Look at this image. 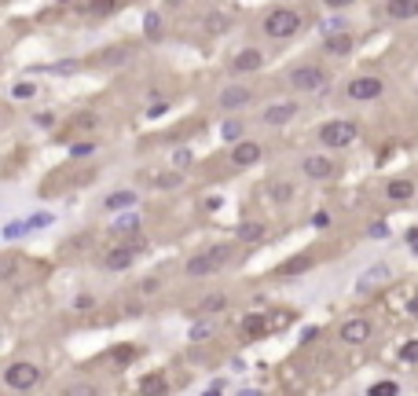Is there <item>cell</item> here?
Here are the masks:
<instances>
[{
  "label": "cell",
  "mask_w": 418,
  "mask_h": 396,
  "mask_svg": "<svg viewBox=\"0 0 418 396\" xmlns=\"http://www.w3.org/2000/svg\"><path fill=\"white\" fill-rule=\"evenodd\" d=\"M184 184V176L180 173H169V176H154V187H162V191H173V187H180Z\"/></svg>",
  "instance_id": "34"
},
{
  "label": "cell",
  "mask_w": 418,
  "mask_h": 396,
  "mask_svg": "<svg viewBox=\"0 0 418 396\" xmlns=\"http://www.w3.org/2000/svg\"><path fill=\"white\" fill-rule=\"evenodd\" d=\"M374 334V323L371 319H363V316H352V319H345L342 323V330H337V338H342L345 345H363Z\"/></svg>",
  "instance_id": "6"
},
{
  "label": "cell",
  "mask_w": 418,
  "mask_h": 396,
  "mask_svg": "<svg viewBox=\"0 0 418 396\" xmlns=\"http://www.w3.org/2000/svg\"><path fill=\"white\" fill-rule=\"evenodd\" d=\"M239 239L242 242H260V239H265V224H260V221H242L239 224Z\"/></svg>",
  "instance_id": "22"
},
{
  "label": "cell",
  "mask_w": 418,
  "mask_h": 396,
  "mask_svg": "<svg viewBox=\"0 0 418 396\" xmlns=\"http://www.w3.org/2000/svg\"><path fill=\"white\" fill-rule=\"evenodd\" d=\"M206 257H209V264H213V268H220V264L231 261V246H213V250H206Z\"/></svg>",
  "instance_id": "27"
},
{
  "label": "cell",
  "mask_w": 418,
  "mask_h": 396,
  "mask_svg": "<svg viewBox=\"0 0 418 396\" xmlns=\"http://www.w3.org/2000/svg\"><path fill=\"white\" fill-rule=\"evenodd\" d=\"M228 309V293H206V298L199 301V312L202 316H217Z\"/></svg>",
  "instance_id": "20"
},
{
  "label": "cell",
  "mask_w": 418,
  "mask_h": 396,
  "mask_svg": "<svg viewBox=\"0 0 418 396\" xmlns=\"http://www.w3.org/2000/svg\"><path fill=\"white\" fill-rule=\"evenodd\" d=\"M33 121L41 125V129H51V125H56V114H48V110H44V114H37Z\"/></svg>",
  "instance_id": "43"
},
{
  "label": "cell",
  "mask_w": 418,
  "mask_h": 396,
  "mask_svg": "<svg viewBox=\"0 0 418 396\" xmlns=\"http://www.w3.org/2000/svg\"><path fill=\"white\" fill-rule=\"evenodd\" d=\"M206 30L209 33H228L231 26H228V15H209L206 19Z\"/></svg>",
  "instance_id": "35"
},
{
  "label": "cell",
  "mask_w": 418,
  "mask_h": 396,
  "mask_svg": "<svg viewBox=\"0 0 418 396\" xmlns=\"http://www.w3.org/2000/svg\"><path fill=\"white\" fill-rule=\"evenodd\" d=\"M220 136H224L228 144H239V139H242V125L239 121H224V125H220Z\"/></svg>",
  "instance_id": "33"
},
{
  "label": "cell",
  "mask_w": 418,
  "mask_h": 396,
  "mask_svg": "<svg viewBox=\"0 0 418 396\" xmlns=\"http://www.w3.org/2000/svg\"><path fill=\"white\" fill-rule=\"evenodd\" d=\"M213 334V323H199V327H191V341H202Z\"/></svg>",
  "instance_id": "40"
},
{
  "label": "cell",
  "mask_w": 418,
  "mask_h": 396,
  "mask_svg": "<svg viewBox=\"0 0 418 396\" xmlns=\"http://www.w3.org/2000/svg\"><path fill=\"white\" fill-rule=\"evenodd\" d=\"M396 356H400L403 363H418V338H411V341H403Z\"/></svg>",
  "instance_id": "30"
},
{
  "label": "cell",
  "mask_w": 418,
  "mask_h": 396,
  "mask_svg": "<svg viewBox=\"0 0 418 396\" xmlns=\"http://www.w3.org/2000/svg\"><path fill=\"white\" fill-rule=\"evenodd\" d=\"M385 195H389V202H411L415 198V184L411 180H389Z\"/></svg>",
  "instance_id": "19"
},
{
  "label": "cell",
  "mask_w": 418,
  "mask_h": 396,
  "mask_svg": "<svg viewBox=\"0 0 418 396\" xmlns=\"http://www.w3.org/2000/svg\"><path fill=\"white\" fill-rule=\"evenodd\" d=\"M297 30H301V15L294 8H271L265 15V33L271 41H290Z\"/></svg>",
  "instance_id": "2"
},
{
  "label": "cell",
  "mask_w": 418,
  "mask_h": 396,
  "mask_svg": "<svg viewBox=\"0 0 418 396\" xmlns=\"http://www.w3.org/2000/svg\"><path fill=\"white\" fill-rule=\"evenodd\" d=\"M297 114V103H290V99H286V103H271V107H265V114H260V118H265V125H286Z\"/></svg>",
  "instance_id": "12"
},
{
  "label": "cell",
  "mask_w": 418,
  "mask_h": 396,
  "mask_svg": "<svg viewBox=\"0 0 418 396\" xmlns=\"http://www.w3.org/2000/svg\"><path fill=\"white\" fill-rule=\"evenodd\" d=\"M56 216L51 213H37V216H26V232H33V227H48Z\"/></svg>",
  "instance_id": "38"
},
{
  "label": "cell",
  "mask_w": 418,
  "mask_h": 396,
  "mask_svg": "<svg viewBox=\"0 0 418 396\" xmlns=\"http://www.w3.org/2000/svg\"><path fill=\"white\" fill-rule=\"evenodd\" d=\"M133 261H136V253L128 246H114V250L103 253V268H107V272H125V268H133Z\"/></svg>",
  "instance_id": "10"
},
{
  "label": "cell",
  "mask_w": 418,
  "mask_h": 396,
  "mask_svg": "<svg viewBox=\"0 0 418 396\" xmlns=\"http://www.w3.org/2000/svg\"><path fill=\"white\" fill-rule=\"evenodd\" d=\"M62 396H99V386H92V381H74Z\"/></svg>",
  "instance_id": "28"
},
{
  "label": "cell",
  "mask_w": 418,
  "mask_h": 396,
  "mask_svg": "<svg viewBox=\"0 0 418 396\" xmlns=\"http://www.w3.org/2000/svg\"><path fill=\"white\" fill-rule=\"evenodd\" d=\"M268 195H271V202L286 206V202L294 198V187H290V184H271V187H268Z\"/></svg>",
  "instance_id": "26"
},
{
  "label": "cell",
  "mask_w": 418,
  "mask_h": 396,
  "mask_svg": "<svg viewBox=\"0 0 418 396\" xmlns=\"http://www.w3.org/2000/svg\"><path fill=\"white\" fill-rule=\"evenodd\" d=\"M92 304H96V298H92V293H77V301H74V309H92Z\"/></svg>",
  "instance_id": "42"
},
{
  "label": "cell",
  "mask_w": 418,
  "mask_h": 396,
  "mask_svg": "<svg viewBox=\"0 0 418 396\" xmlns=\"http://www.w3.org/2000/svg\"><path fill=\"white\" fill-rule=\"evenodd\" d=\"M260 67H265V52H260V48H242V52H235V59H231L235 74H257Z\"/></svg>",
  "instance_id": "9"
},
{
  "label": "cell",
  "mask_w": 418,
  "mask_h": 396,
  "mask_svg": "<svg viewBox=\"0 0 418 396\" xmlns=\"http://www.w3.org/2000/svg\"><path fill=\"white\" fill-rule=\"evenodd\" d=\"M268 330H271V327H268V316H257V312H253V316L242 319V334H246V338H265Z\"/></svg>",
  "instance_id": "18"
},
{
  "label": "cell",
  "mask_w": 418,
  "mask_h": 396,
  "mask_svg": "<svg viewBox=\"0 0 418 396\" xmlns=\"http://www.w3.org/2000/svg\"><path fill=\"white\" fill-rule=\"evenodd\" d=\"M396 393H400V389H396V381H393V378H385V381H374L367 396H396Z\"/></svg>",
  "instance_id": "31"
},
{
  "label": "cell",
  "mask_w": 418,
  "mask_h": 396,
  "mask_svg": "<svg viewBox=\"0 0 418 396\" xmlns=\"http://www.w3.org/2000/svg\"><path fill=\"white\" fill-rule=\"evenodd\" d=\"M165 393H169L165 375H143L140 378V396H165Z\"/></svg>",
  "instance_id": "17"
},
{
  "label": "cell",
  "mask_w": 418,
  "mask_h": 396,
  "mask_svg": "<svg viewBox=\"0 0 418 396\" xmlns=\"http://www.w3.org/2000/svg\"><path fill=\"white\" fill-rule=\"evenodd\" d=\"M114 232H122V235H125V232H140V216H136V213H133V216H122V221L114 224Z\"/></svg>",
  "instance_id": "39"
},
{
  "label": "cell",
  "mask_w": 418,
  "mask_h": 396,
  "mask_svg": "<svg viewBox=\"0 0 418 396\" xmlns=\"http://www.w3.org/2000/svg\"><path fill=\"white\" fill-rule=\"evenodd\" d=\"M77 125H81V129H92L96 118H92V114H85V118H77Z\"/></svg>",
  "instance_id": "48"
},
{
  "label": "cell",
  "mask_w": 418,
  "mask_h": 396,
  "mask_svg": "<svg viewBox=\"0 0 418 396\" xmlns=\"http://www.w3.org/2000/svg\"><path fill=\"white\" fill-rule=\"evenodd\" d=\"M382 92H385V81H382V78H374V74L352 78L349 88H345V96H349V99H356V103H371V99H378Z\"/></svg>",
  "instance_id": "5"
},
{
  "label": "cell",
  "mask_w": 418,
  "mask_h": 396,
  "mask_svg": "<svg viewBox=\"0 0 418 396\" xmlns=\"http://www.w3.org/2000/svg\"><path fill=\"white\" fill-rule=\"evenodd\" d=\"M162 114H169V103H154V107L147 110V118H162Z\"/></svg>",
  "instance_id": "46"
},
{
  "label": "cell",
  "mask_w": 418,
  "mask_h": 396,
  "mask_svg": "<svg viewBox=\"0 0 418 396\" xmlns=\"http://www.w3.org/2000/svg\"><path fill=\"white\" fill-rule=\"evenodd\" d=\"M265 158V147L257 144V139H239V144L231 147V165H239V169H250Z\"/></svg>",
  "instance_id": "7"
},
{
  "label": "cell",
  "mask_w": 418,
  "mask_h": 396,
  "mask_svg": "<svg viewBox=\"0 0 418 396\" xmlns=\"http://www.w3.org/2000/svg\"><path fill=\"white\" fill-rule=\"evenodd\" d=\"M136 356H140V349H136V345H114L110 360H114V363H133Z\"/></svg>",
  "instance_id": "24"
},
{
  "label": "cell",
  "mask_w": 418,
  "mask_h": 396,
  "mask_svg": "<svg viewBox=\"0 0 418 396\" xmlns=\"http://www.w3.org/2000/svg\"><path fill=\"white\" fill-rule=\"evenodd\" d=\"M143 26H147V41H158V37H162V15H158V11H147Z\"/></svg>",
  "instance_id": "25"
},
{
  "label": "cell",
  "mask_w": 418,
  "mask_h": 396,
  "mask_svg": "<svg viewBox=\"0 0 418 396\" xmlns=\"http://www.w3.org/2000/svg\"><path fill=\"white\" fill-rule=\"evenodd\" d=\"M33 96H37V85H33V81L11 85V99H33Z\"/></svg>",
  "instance_id": "29"
},
{
  "label": "cell",
  "mask_w": 418,
  "mask_h": 396,
  "mask_svg": "<svg viewBox=\"0 0 418 396\" xmlns=\"http://www.w3.org/2000/svg\"><path fill=\"white\" fill-rule=\"evenodd\" d=\"M374 279H385V268H374L371 275H363V279H360V290H367V286L374 283Z\"/></svg>",
  "instance_id": "41"
},
{
  "label": "cell",
  "mask_w": 418,
  "mask_h": 396,
  "mask_svg": "<svg viewBox=\"0 0 418 396\" xmlns=\"http://www.w3.org/2000/svg\"><path fill=\"white\" fill-rule=\"evenodd\" d=\"M184 272H187L191 279H202V275H213L217 268L209 264V257H206V253H199V257H191V261L184 264Z\"/></svg>",
  "instance_id": "21"
},
{
  "label": "cell",
  "mask_w": 418,
  "mask_h": 396,
  "mask_svg": "<svg viewBox=\"0 0 418 396\" xmlns=\"http://www.w3.org/2000/svg\"><path fill=\"white\" fill-rule=\"evenodd\" d=\"M323 52H326V55H349V52H352V37H349V33H326Z\"/></svg>",
  "instance_id": "15"
},
{
  "label": "cell",
  "mask_w": 418,
  "mask_h": 396,
  "mask_svg": "<svg viewBox=\"0 0 418 396\" xmlns=\"http://www.w3.org/2000/svg\"><path fill=\"white\" fill-rule=\"evenodd\" d=\"M22 268V257H15V253H0V279H11Z\"/></svg>",
  "instance_id": "23"
},
{
  "label": "cell",
  "mask_w": 418,
  "mask_h": 396,
  "mask_svg": "<svg viewBox=\"0 0 418 396\" xmlns=\"http://www.w3.org/2000/svg\"><path fill=\"white\" fill-rule=\"evenodd\" d=\"M253 99V92L246 85H231V88H224L220 92V110H239V107H246Z\"/></svg>",
  "instance_id": "11"
},
{
  "label": "cell",
  "mask_w": 418,
  "mask_h": 396,
  "mask_svg": "<svg viewBox=\"0 0 418 396\" xmlns=\"http://www.w3.org/2000/svg\"><path fill=\"white\" fill-rule=\"evenodd\" d=\"M312 264H316V257H312V253H294L290 261L279 264V275H301V272H308Z\"/></svg>",
  "instance_id": "14"
},
{
  "label": "cell",
  "mask_w": 418,
  "mask_h": 396,
  "mask_svg": "<svg viewBox=\"0 0 418 396\" xmlns=\"http://www.w3.org/2000/svg\"><path fill=\"white\" fill-rule=\"evenodd\" d=\"M41 367L37 363H30V360H15V363H8L4 367V375H0V381L11 389V393H30V389H37L41 386Z\"/></svg>",
  "instance_id": "1"
},
{
  "label": "cell",
  "mask_w": 418,
  "mask_h": 396,
  "mask_svg": "<svg viewBox=\"0 0 418 396\" xmlns=\"http://www.w3.org/2000/svg\"><path fill=\"white\" fill-rule=\"evenodd\" d=\"M389 235V227L382 224V221H378V224H371V239H385Z\"/></svg>",
  "instance_id": "45"
},
{
  "label": "cell",
  "mask_w": 418,
  "mask_h": 396,
  "mask_svg": "<svg viewBox=\"0 0 418 396\" xmlns=\"http://www.w3.org/2000/svg\"><path fill=\"white\" fill-rule=\"evenodd\" d=\"M173 162H176V169H184V165H191V150H176V155H173Z\"/></svg>",
  "instance_id": "44"
},
{
  "label": "cell",
  "mask_w": 418,
  "mask_h": 396,
  "mask_svg": "<svg viewBox=\"0 0 418 396\" xmlns=\"http://www.w3.org/2000/svg\"><path fill=\"white\" fill-rule=\"evenodd\" d=\"M136 290L143 293V298H154V293L162 290V279H158V275H147V279H140V286H136Z\"/></svg>",
  "instance_id": "32"
},
{
  "label": "cell",
  "mask_w": 418,
  "mask_h": 396,
  "mask_svg": "<svg viewBox=\"0 0 418 396\" xmlns=\"http://www.w3.org/2000/svg\"><path fill=\"white\" fill-rule=\"evenodd\" d=\"M136 202H140V198H136V191H128V187H125V191H110V195L103 198V209L122 213V209H133Z\"/></svg>",
  "instance_id": "13"
},
{
  "label": "cell",
  "mask_w": 418,
  "mask_h": 396,
  "mask_svg": "<svg viewBox=\"0 0 418 396\" xmlns=\"http://www.w3.org/2000/svg\"><path fill=\"white\" fill-rule=\"evenodd\" d=\"M206 396H220V386H217V389H209V393H206Z\"/></svg>",
  "instance_id": "49"
},
{
  "label": "cell",
  "mask_w": 418,
  "mask_h": 396,
  "mask_svg": "<svg viewBox=\"0 0 418 396\" xmlns=\"http://www.w3.org/2000/svg\"><path fill=\"white\" fill-rule=\"evenodd\" d=\"M286 85L294 88V92H323L326 88V70L319 62H301V67H294L286 74Z\"/></svg>",
  "instance_id": "4"
},
{
  "label": "cell",
  "mask_w": 418,
  "mask_h": 396,
  "mask_svg": "<svg viewBox=\"0 0 418 396\" xmlns=\"http://www.w3.org/2000/svg\"><path fill=\"white\" fill-rule=\"evenodd\" d=\"M301 169H305L308 180H331V176H337V165L331 158H323V155H308L301 162Z\"/></svg>",
  "instance_id": "8"
},
{
  "label": "cell",
  "mask_w": 418,
  "mask_h": 396,
  "mask_svg": "<svg viewBox=\"0 0 418 396\" xmlns=\"http://www.w3.org/2000/svg\"><path fill=\"white\" fill-rule=\"evenodd\" d=\"M385 15L389 19H418V0H389Z\"/></svg>",
  "instance_id": "16"
},
{
  "label": "cell",
  "mask_w": 418,
  "mask_h": 396,
  "mask_svg": "<svg viewBox=\"0 0 418 396\" xmlns=\"http://www.w3.org/2000/svg\"><path fill=\"white\" fill-rule=\"evenodd\" d=\"M70 155H74V158H88V155H96V139H81V144H74V147H70Z\"/></svg>",
  "instance_id": "36"
},
{
  "label": "cell",
  "mask_w": 418,
  "mask_h": 396,
  "mask_svg": "<svg viewBox=\"0 0 418 396\" xmlns=\"http://www.w3.org/2000/svg\"><path fill=\"white\" fill-rule=\"evenodd\" d=\"M408 312H411V316H415V319H418V290H415V293H411V301H408Z\"/></svg>",
  "instance_id": "47"
},
{
  "label": "cell",
  "mask_w": 418,
  "mask_h": 396,
  "mask_svg": "<svg viewBox=\"0 0 418 396\" xmlns=\"http://www.w3.org/2000/svg\"><path fill=\"white\" fill-rule=\"evenodd\" d=\"M0 235L15 242V239H22V235H30V232H26V221H11V224H8V227H4V232H0Z\"/></svg>",
  "instance_id": "37"
},
{
  "label": "cell",
  "mask_w": 418,
  "mask_h": 396,
  "mask_svg": "<svg viewBox=\"0 0 418 396\" xmlns=\"http://www.w3.org/2000/svg\"><path fill=\"white\" fill-rule=\"evenodd\" d=\"M360 139V125L356 121H349V118H334V121H326L319 125V144L323 147H352Z\"/></svg>",
  "instance_id": "3"
}]
</instances>
